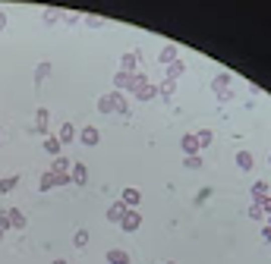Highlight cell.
I'll return each instance as SVG.
<instances>
[{"mask_svg": "<svg viewBox=\"0 0 271 264\" xmlns=\"http://www.w3.org/2000/svg\"><path fill=\"white\" fill-rule=\"evenodd\" d=\"M54 264H69V261H63V258H57V261H54Z\"/></svg>", "mask_w": 271, "mask_h": 264, "instance_id": "74e56055", "label": "cell"}, {"mask_svg": "<svg viewBox=\"0 0 271 264\" xmlns=\"http://www.w3.org/2000/svg\"><path fill=\"white\" fill-rule=\"evenodd\" d=\"M268 195V183L265 179H258V183H252V201H262Z\"/></svg>", "mask_w": 271, "mask_h": 264, "instance_id": "ffe728a7", "label": "cell"}, {"mask_svg": "<svg viewBox=\"0 0 271 264\" xmlns=\"http://www.w3.org/2000/svg\"><path fill=\"white\" fill-rule=\"evenodd\" d=\"M98 110H101V113H114V91L98 98Z\"/></svg>", "mask_w": 271, "mask_h": 264, "instance_id": "d6986e66", "label": "cell"}, {"mask_svg": "<svg viewBox=\"0 0 271 264\" xmlns=\"http://www.w3.org/2000/svg\"><path fill=\"white\" fill-rule=\"evenodd\" d=\"M268 161H271V158H268Z\"/></svg>", "mask_w": 271, "mask_h": 264, "instance_id": "b9f144b4", "label": "cell"}, {"mask_svg": "<svg viewBox=\"0 0 271 264\" xmlns=\"http://www.w3.org/2000/svg\"><path fill=\"white\" fill-rule=\"evenodd\" d=\"M268 226H271V223H268Z\"/></svg>", "mask_w": 271, "mask_h": 264, "instance_id": "60d3db41", "label": "cell"}, {"mask_svg": "<svg viewBox=\"0 0 271 264\" xmlns=\"http://www.w3.org/2000/svg\"><path fill=\"white\" fill-rule=\"evenodd\" d=\"M173 91H176V82H173V79H164L161 85H158V94H161L164 101H170V98H173Z\"/></svg>", "mask_w": 271, "mask_h": 264, "instance_id": "e0dca14e", "label": "cell"}, {"mask_svg": "<svg viewBox=\"0 0 271 264\" xmlns=\"http://www.w3.org/2000/svg\"><path fill=\"white\" fill-rule=\"evenodd\" d=\"M120 226L126 233H136L139 226H142V214H139L136 208H126V214H123V220H120Z\"/></svg>", "mask_w": 271, "mask_h": 264, "instance_id": "6da1fadb", "label": "cell"}, {"mask_svg": "<svg viewBox=\"0 0 271 264\" xmlns=\"http://www.w3.org/2000/svg\"><path fill=\"white\" fill-rule=\"evenodd\" d=\"M211 195V189H202V192H199V195H196V201H199V205H202V201Z\"/></svg>", "mask_w": 271, "mask_h": 264, "instance_id": "836d02e7", "label": "cell"}, {"mask_svg": "<svg viewBox=\"0 0 271 264\" xmlns=\"http://www.w3.org/2000/svg\"><path fill=\"white\" fill-rule=\"evenodd\" d=\"M0 239H4V230H0Z\"/></svg>", "mask_w": 271, "mask_h": 264, "instance_id": "f35d334b", "label": "cell"}, {"mask_svg": "<svg viewBox=\"0 0 271 264\" xmlns=\"http://www.w3.org/2000/svg\"><path fill=\"white\" fill-rule=\"evenodd\" d=\"M123 214H126V205H123V201H114V205L108 208V220H111V223H120Z\"/></svg>", "mask_w": 271, "mask_h": 264, "instance_id": "9c48e42d", "label": "cell"}, {"mask_svg": "<svg viewBox=\"0 0 271 264\" xmlns=\"http://www.w3.org/2000/svg\"><path fill=\"white\" fill-rule=\"evenodd\" d=\"M60 139H57V136H44V151H48L51 154V158H60Z\"/></svg>", "mask_w": 271, "mask_h": 264, "instance_id": "8fae6325", "label": "cell"}, {"mask_svg": "<svg viewBox=\"0 0 271 264\" xmlns=\"http://www.w3.org/2000/svg\"><path fill=\"white\" fill-rule=\"evenodd\" d=\"M69 183H76V186H85L88 183V170H85V164H73L69 167Z\"/></svg>", "mask_w": 271, "mask_h": 264, "instance_id": "277c9868", "label": "cell"}, {"mask_svg": "<svg viewBox=\"0 0 271 264\" xmlns=\"http://www.w3.org/2000/svg\"><path fill=\"white\" fill-rule=\"evenodd\" d=\"M73 245L76 248H85L88 245V230H82V226H79V230L73 233Z\"/></svg>", "mask_w": 271, "mask_h": 264, "instance_id": "484cf974", "label": "cell"}, {"mask_svg": "<svg viewBox=\"0 0 271 264\" xmlns=\"http://www.w3.org/2000/svg\"><path fill=\"white\" fill-rule=\"evenodd\" d=\"M196 139H199V148H208L211 142H215V132H211V129H199Z\"/></svg>", "mask_w": 271, "mask_h": 264, "instance_id": "7402d4cb", "label": "cell"}, {"mask_svg": "<svg viewBox=\"0 0 271 264\" xmlns=\"http://www.w3.org/2000/svg\"><path fill=\"white\" fill-rule=\"evenodd\" d=\"M167 264H176V261H167Z\"/></svg>", "mask_w": 271, "mask_h": 264, "instance_id": "ab89813d", "label": "cell"}, {"mask_svg": "<svg viewBox=\"0 0 271 264\" xmlns=\"http://www.w3.org/2000/svg\"><path fill=\"white\" fill-rule=\"evenodd\" d=\"M48 76H51V63L44 60V63H38V69H35V85H41Z\"/></svg>", "mask_w": 271, "mask_h": 264, "instance_id": "44dd1931", "label": "cell"}, {"mask_svg": "<svg viewBox=\"0 0 271 264\" xmlns=\"http://www.w3.org/2000/svg\"><path fill=\"white\" fill-rule=\"evenodd\" d=\"M136 63H139V54L136 51H129L120 57V66H123V73H136Z\"/></svg>", "mask_w": 271, "mask_h": 264, "instance_id": "4fadbf2b", "label": "cell"}, {"mask_svg": "<svg viewBox=\"0 0 271 264\" xmlns=\"http://www.w3.org/2000/svg\"><path fill=\"white\" fill-rule=\"evenodd\" d=\"M85 22H88L92 29H98V26H101V19H98V16H85Z\"/></svg>", "mask_w": 271, "mask_h": 264, "instance_id": "e575fe53", "label": "cell"}, {"mask_svg": "<svg viewBox=\"0 0 271 264\" xmlns=\"http://www.w3.org/2000/svg\"><path fill=\"white\" fill-rule=\"evenodd\" d=\"M183 73H186V63H183V60H180V57H176V60H173V63L167 66V79H173V82H176V79H180Z\"/></svg>", "mask_w": 271, "mask_h": 264, "instance_id": "2e32d148", "label": "cell"}, {"mask_svg": "<svg viewBox=\"0 0 271 264\" xmlns=\"http://www.w3.org/2000/svg\"><path fill=\"white\" fill-rule=\"evenodd\" d=\"M108 264H129V251H123V248H111V251H108Z\"/></svg>", "mask_w": 271, "mask_h": 264, "instance_id": "9a60e30c", "label": "cell"}, {"mask_svg": "<svg viewBox=\"0 0 271 264\" xmlns=\"http://www.w3.org/2000/svg\"><path fill=\"white\" fill-rule=\"evenodd\" d=\"M38 189H41V192H51V189H54V173H51V170H48V173H41Z\"/></svg>", "mask_w": 271, "mask_h": 264, "instance_id": "83f0119b", "label": "cell"}, {"mask_svg": "<svg viewBox=\"0 0 271 264\" xmlns=\"http://www.w3.org/2000/svg\"><path fill=\"white\" fill-rule=\"evenodd\" d=\"M0 230H10V214L0 211Z\"/></svg>", "mask_w": 271, "mask_h": 264, "instance_id": "d6a6232c", "label": "cell"}, {"mask_svg": "<svg viewBox=\"0 0 271 264\" xmlns=\"http://www.w3.org/2000/svg\"><path fill=\"white\" fill-rule=\"evenodd\" d=\"M4 29H7V13L0 10V32H4Z\"/></svg>", "mask_w": 271, "mask_h": 264, "instance_id": "d590c367", "label": "cell"}, {"mask_svg": "<svg viewBox=\"0 0 271 264\" xmlns=\"http://www.w3.org/2000/svg\"><path fill=\"white\" fill-rule=\"evenodd\" d=\"M57 139H60V145L76 142V126H73V123H63V126H60V136H57Z\"/></svg>", "mask_w": 271, "mask_h": 264, "instance_id": "5bb4252c", "label": "cell"}, {"mask_svg": "<svg viewBox=\"0 0 271 264\" xmlns=\"http://www.w3.org/2000/svg\"><path fill=\"white\" fill-rule=\"evenodd\" d=\"M136 98H139V101H155V98H158V85H151V82H145V85L136 91Z\"/></svg>", "mask_w": 271, "mask_h": 264, "instance_id": "7c38bea8", "label": "cell"}, {"mask_svg": "<svg viewBox=\"0 0 271 264\" xmlns=\"http://www.w3.org/2000/svg\"><path fill=\"white\" fill-rule=\"evenodd\" d=\"M19 186V176H4L0 179V195H7V192H13Z\"/></svg>", "mask_w": 271, "mask_h": 264, "instance_id": "603a6c76", "label": "cell"}, {"mask_svg": "<svg viewBox=\"0 0 271 264\" xmlns=\"http://www.w3.org/2000/svg\"><path fill=\"white\" fill-rule=\"evenodd\" d=\"M183 167H186V170H202V158H199V154H193V158L183 161Z\"/></svg>", "mask_w": 271, "mask_h": 264, "instance_id": "f1b7e54d", "label": "cell"}, {"mask_svg": "<svg viewBox=\"0 0 271 264\" xmlns=\"http://www.w3.org/2000/svg\"><path fill=\"white\" fill-rule=\"evenodd\" d=\"M60 16H63L60 10H44V13H41V19H44V26H54V22L60 19Z\"/></svg>", "mask_w": 271, "mask_h": 264, "instance_id": "4316f807", "label": "cell"}, {"mask_svg": "<svg viewBox=\"0 0 271 264\" xmlns=\"http://www.w3.org/2000/svg\"><path fill=\"white\" fill-rule=\"evenodd\" d=\"M255 205H262V211L268 214V217H271V195H265L262 201H255Z\"/></svg>", "mask_w": 271, "mask_h": 264, "instance_id": "1f68e13d", "label": "cell"}, {"mask_svg": "<svg viewBox=\"0 0 271 264\" xmlns=\"http://www.w3.org/2000/svg\"><path fill=\"white\" fill-rule=\"evenodd\" d=\"M69 167H73V161H66L63 154H60V158H54V167H51V170H54V173H69Z\"/></svg>", "mask_w": 271, "mask_h": 264, "instance_id": "cb8c5ba5", "label": "cell"}, {"mask_svg": "<svg viewBox=\"0 0 271 264\" xmlns=\"http://www.w3.org/2000/svg\"><path fill=\"white\" fill-rule=\"evenodd\" d=\"M120 201H123V205H126V208H136V205H139V201H142V192H139V189H133V186H129V189H123V195H120Z\"/></svg>", "mask_w": 271, "mask_h": 264, "instance_id": "8992f818", "label": "cell"}, {"mask_svg": "<svg viewBox=\"0 0 271 264\" xmlns=\"http://www.w3.org/2000/svg\"><path fill=\"white\" fill-rule=\"evenodd\" d=\"M262 239H265V242H271V226H265V230H262Z\"/></svg>", "mask_w": 271, "mask_h": 264, "instance_id": "8d00e7d4", "label": "cell"}, {"mask_svg": "<svg viewBox=\"0 0 271 264\" xmlns=\"http://www.w3.org/2000/svg\"><path fill=\"white\" fill-rule=\"evenodd\" d=\"M230 82H233V76H230V73H221V76H215L211 88H215V94H224V91H230Z\"/></svg>", "mask_w": 271, "mask_h": 264, "instance_id": "52a82bcc", "label": "cell"}, {"mask_svg": "<svg viewBox=\"0 0 271 264\" xmlns=\"http://www.w3.org/2000/svg\"><path fill=\"white\" fill-rule=\"evenodd\" d=\"M180 148L186 151V158H193V154H199V151H202V148H199V139H196V136H183Z\"/></svg>", "mask_w": 271, "mask_h": 264, "instance_id": "ba28073f", "label": "cell"}, {"mask_svg": "<svg viewBox=\"0 0 271 264\" xmlns=\"http://www.w3.org/2000/svg\"><path fill=\"white\" fill-rule=\"evenodd\" d=\"M7 214H10V226H13V230H26V214L19 208H10Z\"/></svg>", "mask_w": 271, "mask_h": 264, "instance_id": "30bf717a", "label": "cell"}, {"mask_svg": "<svg viewBox=\"0 0 271 264\" xmlns=\"http://www.w3.org/2000/svg\"><path fill=\"white\" fill-rule=\"evenodd\" d=\"M48 123H51V110H48V107H38L32 132H38V136H48Z\"/></svg>", "mask_w": 271, "mask_h": 264, "instance_id": "7a4b0ae2", "label": "cell"}, {"mask_svg": "<svg viewBox=\"0 0 271 264\" xmlns=\"http://www.w3.org/2000/svg\"><path fill=\"white\" fill-rule=\"evenodd\" d=\"M249 217H252V220H262V217H265L262 205H255V201H252V205H249Z\"/></svg>", "mask_w": 271, "mask_h": 264, "instance_id": "f546056e", "label": "cell"}, {"mask_svg": "<svg viewBox=\"0 0 271 264\" xmlns=\"http://www.w3.org/2000/svg\"><path fill=\"white\" fill-rule=\"evenodd\" d=\"M114 113H123V116H129V104H126V98L120 91H114Z\"/></svg>", "mask_w": 271, "mask_h": 264, "instance_id": "ac0fdd59", "label": "cell"}, {"mask_svg": "<svg viewBox=\"0 0 271 264\" xmlns=\"http://www.w3.org/2000/svg\"><path fill=\"white\" fill-rule=\"evenodd\" d=\"M237 167H240L243 173H252V167H255L252 151H237Z\"/></svg>", "mask_w": 271, "mask_h": 264, "instance_id": "5b68a950", "label": "cell"}, {"mask_svg": "<svg viewBox=\"0 0 271 264\" xmlns=\"http://www.w3.org/2000/svg\"><path fill=\"white\" fill-rule=\"evenodd\" d=\"M79 142H82V145H88V148H95L98 142H101V132H98V126H85V129L79 132Z\"/></svg>", "mask_w": 271, "mask_h": 264, "instance_id": "3957f363", "label": "cell"}, {"mask_svg": "<svg viewBox=\"0 0 271 264\" xmlns=\"http://www.w3.org/2000/svg\"><path fill=\"white\" fill-rule=\"evenodd\" d=\"M158 60H161V63H167V66H170L173 60H176V47H173V44H167V47H164V51L158 54Z\"/></svg>", "mask_w": 271, "mask_h": 264, "instance_id": "d4e9b609", "label": "cell"}, {"mask_svg": "<svg viewBox=\"0 0 271 264\" xmlns=\"http://www.w3.org/2000/svg\"><path fill=\"white\" fill-rule=\"evenodd\" d=\"M54 186H69V173H54Z\"/></svg>", "mask_w": 271, "mask_h": 264, "instance_id": "4dcf8cb0", "label": "cell"}]
</instances>
